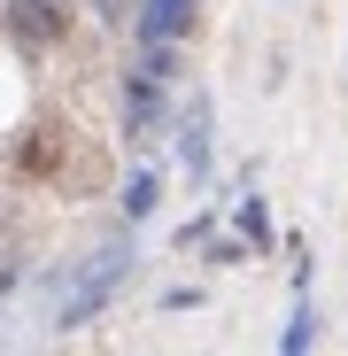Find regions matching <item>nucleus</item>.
Returning <instances> with one entry per match:
<instances>
[{
  "label": "nucleus",
  "mask_w": 348,
  "mask_h": 356,
  "mask_svg": "<svg viewBox=\"0 0 348 356\" xmlns=\"http://www.w3.org/2000/svg\"><path fill=\"white\" fill-rule=\"evenodd\" d=\"M132 31L140 39H194L201 31V0H132Z\"/></svg>",
  "instance_id": "nucleus-3"
},
{
  "label": "nucleus",
  "mask_w": 348,
  "mask_h": 356,
  "mask_svg": "<svg viewBox=\"0 0 348 356\" xmlns=\"http://www.w3.org/2000/svg\"><path fill=\"white\" fill-rule=\"evenodd\" d=\"M63 147H70V132L39 124V132H24V147H16V170H24V178H54V163H63Z\"/></svg>",
  "instance_id": "nucleus-5"
},
{
  "label": "nucleus",
  "mask_w": 348,
  "mask_h": 356,
  "mask_svg": "<svg viewBox=\"0 0 348 356\" xmlns=\"http://www.w3.org/2000/svg\"><path fill=\"white\" fill-rule=\"evenodd\" d=\"M209 132H217L209 93H186L179 101V163H186V178H209Z\"/></svg>",
  "instance_id": "nucleus-4"
},
{
  "label": "nucleus",
  "mask_w": 348,
  "mask_h": 356,
  "mask_svg": "<svg viewBox=\"0 0 348 356\" xmlns=\"http://www.w3.org/2000/svg\"><path fill=\"white\" fill-rule=\"evenodd\" d=\"M155 202H163V170H132L124 178V225H140V217H155Z\"/></svg>",
  "instance_id": "nucleus-7"
},
{
  "label": "nucleus",
  "mask_w": 348,
  "mask_h": 356,
  "mask_svg": "<svg viewBox=\"0 0 348 356\" xmlns=\"http://www.w3.org/2000/svg\"><path fill=\"white\" fill-rule=\"evenodd\" d=\"M317 341V310H310V286H302V302H295V318H286V333H279V356H302Z\"/></svg>",
  "instance_id": "nucleus-8"
},
{
  "label": "nucleus",
  "mask_w": 348,
  "mask_h": 356,
  "mask_svg": "<svg viewBox=\"0 0 348 356\" xmlns=\"http://www.w3.org/2000/svg\"><path fill=\"white\" fill-rule=\"evenodd\" d=\"M232 225H240V241H248L256 256L279 241V232H271V209H263V194H240V202H232Z\"/></svg>",
  "instance_id": "nucleus-6"
},
{
  "label": "nucleus",
  "mask_w": 348,
  "mask_h": 356,
  "mask_svg": "<svg viewBox=\"0 0 348 356\" xmlns=\"http://www.w3.org/2000/svg\"><path fill=\"white\" fill-rule=\"evenodd\" d=\"M16 279H24V271H16V264H0V294H16Z\"/></svg>",
  "instance_id": "nucleus-9"
},
{
  "label": "nucleus",
  "mask_w": 348,
  "mask_h": 356,
  "mask_svg": "<svg viewBox=\"0 0 348 356\" xmlns=\"http://www.w3.org/2000/svg\"><path fill=\"white\" fill-rule=\"evenodd\" d=\"M132 279V241H108V248H93L85 264H78V279H70V294H63V310H54V325L63 333H78L93 310H108V294Z\"/></svg>",
  "instance_id": "nucleus-1"
},
{
  "label": "nucleus",
  "mask_w": 348,
  "mask_h": 356,
  "mask_svg": "<svg viewBox=\"0 0 348 356\" xmlns=\"http://www.w3.org/2000/svg\"><path fill=\"white\" fill-rule=\"evenodd\" d=\"M0 39H8L24 63H39V54H54L70 39V8L63 0H0Z\"/></svg>",
  "instance_id": "nucleus-2"
}]
</instances>
